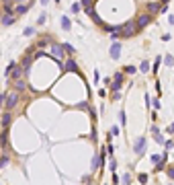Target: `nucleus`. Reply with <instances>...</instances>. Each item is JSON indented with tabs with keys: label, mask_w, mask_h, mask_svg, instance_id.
Returning a JSON list of instances; mask_svg holds the SVG:
<instances>
[{
	"label": "nucleus",
	"mask_w": 174,
	"mask_h": 185,
	"mask_svg": "<svg viewBox=\"0 0 174 185\" xmlns=\"http://www.w3.org/2000/svg\"><path fill=\"white\" fill-rule=\"evenodd\" d=\"M145 146H148V140H145V136H141V138H137L135 142H133V152L139 156V154H143Z\"/></svg>",
	"instance_id": "obj_1"
},
{
	"label": "nucleus",
	"mask_w": 174,
	"mask_h": 185,
	"mask_svg": "<svg viewBox=\"0 0 174 185\" xmlns=\"http://www.w3.org/2000/svg\"><path fill=\"white\" fill-rule=\"evenodd\" d=\"M51 56H53L55 60H62V58H64V47L59 46V43H53V41H51Z\"/></svg>",
	"instance_id": "obj_2"
},
{
	"label": "nucleus",
	"mask_w": 174,
	"mask_h": 185,
	"mask_svg": "<svg viewBox=\"0 0 174 185\" xmlns=\"http://www.w3.org/2000/svg\"><path fill=\"white\" fill-rule=\"evenodd\" d=\"M109 53H111V58H113V60H117V58L121 56V43H119L117 39H115V43L111 46V51H109Z\"/></svg>",
	"instance_id": "obj_3"
},
{
	"label": "nucleus",
	"mask_w": 174,
	"mask_h": 185,
	"mask_svg": "<svg viewBox=\"0 0 174 185\" xmlns=\"http://www.w3.org/2000/svg\"><path fill=\"white\" fill-rule=\"evenodd\" d=\"M16 103H19V92H10V95H8V101H6V109L10 111Z\"/></svg>",
	"instance_id": "obj_4"
},
{
	"label": "nucleus",
	"mask_w": 174,
	"mask_h": 185,
	"mask_svg": "<svg viewBox=\"0 0 174 185\" xmlns=\"http://www.w3.org/2000/svg\"><path fill=\"white\" fill-rule=\"evenodd\" d=\"M150 23H152V17H150V14H141L139 21H137V29H141V27H145V25H150Z\"/></svg>",
	"instance_id": "obj_5"
},
{
	"label": "nucleus",
	"mask_w": 174,
	"mask_h": 185,
	"mask_svg": "<svg viewBox=\"0 0 174 185\" xmlns=\"http://www.w3.org/2000/svg\"><path fill=\"white\" fill-rule=\"evenodd\" d=\"M31 62H33V56H31V51H29V53H27V56L23 58V66H21V68H23V72H27V70H29Z\"/></svg>",
	"instance_id": "obj_6"
},
{
	"label": "nucleus",
	"mask_w": 174,
	"mask_h": 185,
	"mask_svg": "<svg viewBox=\"0 0 174 185\" xmlns=\"http://www.w3.org/2000/svg\"><path fill=\"white\" fill-rule=\"evenodd\" d=\"M62 70H64V72H74V70H76V62H74V60H68V62H64Z\"/></svg>",
	"instance_id": "obj_7"
},
{
	"label": "nucleus",
	"mask_w": 174,
	"mask_h": 185,
	"mask_svg": "<svg viewBox=\"0 0 174 185\" xmlns=\"http://www.w3.org/2000/svg\"><path fill=\"white\" fill-rule=\"evenodd\" d=\"M21 74H23V68L14 64V68L10 70V74H8V76H10V78H14V80H19V78H21Z\"/></svg>",
	"instance_id": "obj_8"
},
{
	"label": "nucleus",
	"mask_w": 174,
	"mask_h": 185,
	"mask_svg": "<svg viewBox=\"0 0 174 185\" xmlns=\"http://www.w3.org/2000/svg\"><path fill=\"white\" fill-rule=\"evenodd\" d=\"M14 21H16V19H14V14H12V12H6V14L2 17V25H12Z\"/></svg>",
	"instance_id": "obj_9"
},
{
	"label": "nucleus",
	"mask_w": 174,
	"mask_h": 185,
	"mask_svg": "<svg viewBox=\"0 0 174 185\" xmlns=\"http://www.w3.org/2000/svg\"><path fill=\"white\" fill-rule=\"evenodd\" d=\"M152 132H154V140H156V142H158V144H164V136H162V134H160V130H158V128H156V126H154V128H152Z\"/></svg>",
	"instance_id": "obj_10"
},
{
	"label": "nucleus",
	"mask_w": 174,
	"mask_h": 185,
	"mask_svg": "<svg viewBox=\"0 0 174 185\" xmlns=\"http://www.w3.org/2000/svg\"><path fill=\"white\" fill-rule=\"evenodd\" d=\"M62 29H64V31H70V29H72V21H70L68 17H62Z\"/></svg>",
	"instance_id": "obj_11"
},
{
	"label": "nucleus",
	"mask_w": 174,
	"mask_h": 185,
	"mask_svg": "<svg viewBox=\"0 0 174 185\" xmlns=\"http://www.w3.org/2000/svg\"><path fill=\"white\" fill-rule=\"evenodd\" d=\"M100 163H102V156H94V158H92V167H90V169H92V173H96V169H98V165H100Z\"/></svg>",
	"instance_id": "obj_12"
},
{
	"label": "nucleus",
	"mask_w": 174,
	"mask_h": 185,
	"mask_svg": "<svg viewBox=\"0 0 174 185\" xmlns=\"http://www.w3.org/2000/svg\"><path fill=\"white\" fill-rule=\"evenodd\" d=\"M10 121H12V115H10V113H4V115H2V126H4V128H8V126H10Z\"/></svg>",
	"instance_id": "obj_13"
},
{
	"label": "nucleus",
	"mask_w": 174,
	"mask_h": 185,
	"mask_svg": "<svg viewBox=\"0 0 174 185\" xmlns=\"http://www.w3.org/2000/svg\"><path fill=\"white\" fill-rule=\"evenodd\" d=\"M64 51H66V53H70V56H74V53H76V49H74V46H70V43H64Z\"/></svg>",
	"instance_id": "obj_14"
},
{
	"label": "nucleus",
	"mask_w": 174,
	"mask_h": 185,
	"mask_svg": "<svg viewBox=\"0 0 174 185\" xmlns=\"http://www.w3.org/2000/svg\"><path fill=\"white\" fill-rule=\"evenodd\" d=\"M148 10H150V12H156V10H160V4H158V2H150Z\"/></svg>",
	"instance_id": "obj_15"
},
{
	"label": "nucleus",
	"mask_w": 174,
	"mask_h": 185,
	"mask_svg": "<svg viewBox=\"0 0 174 185\" xmlns=\"http://www.w3.org/2000/svg\"><path fill=\"white\" fill-rule=\"evenodd\" d=\"M164 158H166V154H164ZM164 158H162L160 154H152V163H156V165H158V163H162Z\"/></svg>",
	"instance_id": "obj_16"
},
{
	"label": "nucleus",
	"mask_w": 174,
	"mask_h": 185,
	"mask_svg": "<svg viewBox=\"0 0 174 185\" xmlns=\"http://www.w3.org/2000/svg\"><path fill=\"white\" fill-rule=\"evenodd\" d=\"M139 70H141V72H148V70H150V62H141V64H139Z\"/></svg>",
	"instance_id": "obj_17"
},
{
	"label": "nucleus",
	"mask_w": 174,
	"mask_h": 185,
	"mask_svg": "<svg viewBox=\"0 0 174 185\" xmlns=\"http://www.w3.org/2000/svg\"><path fill=\"white\" fill-rule=\"evenodd\" d=\"M109 136H111V138H113V136H119V126H113L111 132H109Z\"/></svg>",
	"instance_id": "obj_18"
},
{
	"label": "nucleus",
	"mask_w": 174,
	"mask_h": 185,
	"mask_svg": "<svg viewBox=\"0 0 174 185\" xmlns=\"http://www.w3.org/2000/svg\"><path fill=\"white\" fill-rule=\"evenodd\" d=\"M25 87H27V85H25V80H21V78H19V80H16V91H23Z\"/></svg>",
	"instance_id": "obj_19"
},
{
	"label": "nucleus",
	"mask_w": 174,
	"mask_h": 185,
	"mask_svg": "<svg viewBox=\"0 0 174 185\" xmlns=\"http://www.w3.org/2000/svg\"><path fill=\"white\" fill-rule=\"evenodd\" d=\"M109 169H111L113 173L117 171V160H115V158H111V163H109Z\"/></svg>",
	"instance_id": "obj_20"
},
{
	"label": "nucleus",
	"mask_w": 174,
	"mask_h": 185,
	"mask_svg": "<svg viewBox=\"0 0 174 185\" xmlns=\"http://www.w3.org/2000/svg\"><path fill=\"white\" fill-rule=\"evenodd\" d=\"M164 64H166V66H172V64H174V58H172V56H166V58H164Z\"/></svg>",
	"instance_id": "obj_21"
},
{
	"label": "nucleus",
	"mask_w": 174,
	"mask_h": 185,
	"mask_svg": "<svg viewBox=\"0 0 174 185\" xmlns=\"http://www.w3.org/2000/svg\"><path fill=\"white\" fill-rule=\"evenodd\" d=\"M119 181H121V183H131V177H129V173H125V175H123V177H121Z\"/></svg>",
	"instance_id": "obj_22"
},
{
	"label": "nucleus",
	"mask_w": 174,
	"mask_h": 185,
	"mask_svg": "<svg viewBox=\"0 0 174 185\" xmlns=\"http://www.w3.org/2000/svg\"><path fill=\"white\" fill-rule=\"evenodd\" d=\"M25 35H27V37L35 35V29H33V27H27V29H25Z\"/></svg>",
	"instance_id": "obj_23"
},
{
	"label": "nucleus",
	"mask_w": 174,
	"mask_h": 185,
	"mask_svg": "<svg viewBox=\"0 0 174 185\" xmlns=\"http://www.w3.org/2000/svg\"><path fill=\"white\" fill-rule=\"evenodd\" d=\"M6 165H8V156H2V158H0V169H4Z\"/></svg>",
	"instance_id": "obj_24"
},
{
	"label": "nucleus",
	"mask_w": 174,
	"mask_h": 185,
	"mask_svg": "<svg viewBox=\"0 0 174 185\" xmlns=\"http://www.w3.org/2000/svg\"><path fill=\"white\" fill-rule=\"evenodd\" d=\"M160 64H162V58H160V56H158V58H156V62H154V72H156V70H158V66H160Z\"/></svg>",
	"instance_id": "obj_25"
},
{
	"label": "nucleus",
	"mask_w": 174,
	"mask_h": 185,
	"mask_svg": "<svg viewBox=\"0 0 174 185\" xmlns=\"http://www.w3.org/2000/svg\"><path fill=\"white\" fill-rule=\"evenodd\" d=\"M119 121L121 126H125V111H119Z\"/></svg>",
	"instance_id": "obj_26"
},
{
	"label": "nucleus",
	"mask_w": 174,
	"mask_h": 185,
	"mask_svg": "<svg viewBox=\"0 0 174 185\" xmlns=\"http://www.w3.org/2000/svg\"><path fill=\"white\" fill-rule=\"evenodd\" d=\"M164 146H166V150H170V148L174 146V142L172 140H164Z\"/></svg>",
	"instance_id": "obj_27"
},
{
	"label": "nucleus",
	"mask_w": 174,
	"mask_h": 185,
	"mask_svg": "<svg viewBox=\"0 0 174 185\" xmlns=\"http://www.w3.org/2000/svg\"><path fill=\"white\" fill-rule=\"evenodd\" d=\"M166 175H168L170 179H174V167H170V169H166Z\"/></svg>",
	"instance_id": "obj_28"
},
{
	"label": "nucleus",
	"mask_w": 174,
	"mask_h": 185,
	"mask_svg": "<svg viewBox=\"0 0 174 185\" xmlns=\"http://www.w3.org/2000/svg\"><path fill=\"white\" fill-rule=\"evenodd\" d=\"M0 146H6V132L0 136Z\"/></svg>",
	"instance_id": "obj_29"
},
{
	"label": "nucleus",
	"mask_w": 174,
	"mask_h": 185,
	"mask_svg": "<svg viewBox=\"0 0 174 185\" xmlns=\"http://www.w3.org/2000/svg\"><path fill=\"white\" fill-rule=\"evenodd\" d=\"M72 12H80V4L74 2V4H72Z\"/></svg>",
	"instance_id": "obj_30"
},
{
	"label": "nucleus",
	"mask_w": 174,
	"mask_h": 185,
	"mask_svg": "<svg viewBox=\"0 0 174 185\" xmlns=\"http://www.w3.org/2000/svg\"><path fill=\"white\" fill-rule=\"evenodd\" d=\"M135 70H137V68H133V66H127V68H125V72H127V74H133Z\"/></svg>",
	"instance_id": "obj_31"
},
{
	"label": "nucleus",
	"mask_w": 174,
	"mask_h": 185,
	"mask_svg": "<svg viewBox=\"0 0 174 185\" xmlns=\"http://www.w3.org/2000/svg\"><path fill=\"white\" fill-rule=\"evenodd\" d=\"M98 80H100V74H98V70L94 72V85H98Z\"/></svg>",
	"instance_id": "obj_32"
},
{
	"label": "nucleus",
	"mask_w": 174,
	"mask_h": 185,
	"mask_svg": "<svg viewBox=\"0 0 174 185\" xmlns=\"http://www.w3.org/2000/svg\"><path fill=\"white\" fill-rule=\"evenodd\" d=\"M137 181H141V183H145V181H148V175H139V177H137Z\"/></svg>",
	"instance_id": "obj_33"
},
{
	"label": "nucleus",
	"mask_w": 174,
	"mask_h": 185,
	"mask_svg": "<svg viewBox=\"0 0 174 185\" xmlns=\"http://www.w3.org/2000/svg\"><path fill=\"white\" fill-rule=\"evenodd\" d=\"M160 107H162V103H160V101L156 99V101H154V109H160Z\"/></svg>",
	"instance_id": "obj_34"
},
{
	"label": "nucleus",
	"mask_w": 174,
	"mask_h": 185,
	"mask_svg": "<svg viewBox=\"0 0 174 185\" xmlns=\"http://www.w3.org/2000/svg\"><path fill=\"white\" fill-rule=\"evenodd\" d=\"M4 99H6V95H0V109L4 107Z\"/></svg>",
	"instance_id": "obj_35"
},
{
	"label": "nucleus",
	"mask_w": 174,
	"mask_h": 185,
	"mask_svg": "<svg viewBox=\"0 0 174 185\" xmlns=\"http://www.w3.org/2000/svg\"><path fill=\"white\" fill-rule=\"evenodd\" d=\"M78 109H88V103H80V105H76Z\"/></svg>",
	"instance_id": "obj_36"
},
{
	"label": "nucleus",
	"mask_w": 174,
	"mask_h": 185,
	"mask_svg": "<svg viewBox=\"0 0 174 185\" xmlns=\"http://www.w3.org/2000/svg\"><path fill=\"white\" fill-rule=\"evenodd\" d=\"M37 23H39V25H43V23H45V14H41V17L37 19Z\"/></svg>",
	"instance_id": "obj_37"
},
{
	"label": "nucleus",
	"mask_w": 174,
	"mask_h": 185,
	"mask_svg": "<svg viewBox=\"0 0 174 185\" xmlns=\"http://www.w3.org/2000/svg\"><path fill=\"white\" fill-rule=\"evenodd\" d=\"M168 134H174V124H170V126H168Z\"/></svg>",
	"instance_id": "obj_38"
},
{
	"label": "nucleus",
	"mask_w": 174,
	"mask_h": 185,
	"mask_svg": "<svg viewBox=\"0 0 174 185\" xmlns=\"http://www.w3.org/2000/svg\"><path fill=\"white\" fill-rule=\"evenodd\" d=\"M168 21H170V25H174V14H170V17H168Z\"/></svg>",
	"instance_id": "obj_39"
},
{
	"label": "nucleus",
	"mask_w": 174,
	"mask_h": 185,
	"mask_svg": "<svg viewBox=\"0 0 174 185\" xmlns=\"http://www.w3.org/2000/svg\"><path fill=\"white\" fill-rule=\"evenodd\" d=\"M39 2H41L43 6H47V2H49V0H39Z\"/></svg>",
	"instance_id": "obj_40"
}]
</instances>
